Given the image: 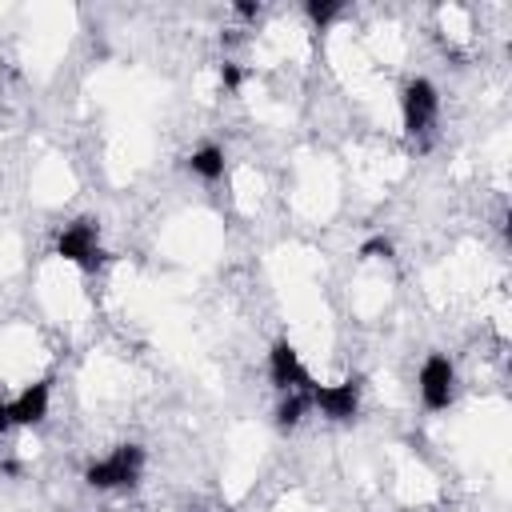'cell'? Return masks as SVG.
Here are the masks:
<instances>
[{
  "label": "cell",
  "instance_id": "cell-1",
  "mask_svg": "<svg viewBox=\"0 0 512 512\" xmlns=\"http://www.w3.org/2000/svg\"><path fill=\"white\" fill-rule=\"evenodd\" d=\"M140 472H144V448L140 444H120L104 460L88 464L84 468V480H88V488L108 492V488H132V484H140Z\"/></svg>",
  "mask_w": 512,
  "mask_h": 512
},
{
  "label": "cell",
  "instance_id": "cell-2",
  "mask_svg": "<svg viewBox=\"0 0 512 512\" xmlns=\"http://www.w3.org/2000/svg\"><path fill=\"white\" fill-rule=\"evenodd\" d=\"M56 256H64L68 264H80V268H96L104 260V252H100V224L92 216L72 220L56 236Z\"/></svg>",
  "mask_w": 512,
  "mask_h": 512
},
{
  "label": "cell",
  "instance_id": "cell-3",
  "mask_svg": "<svg viewBox=\"0 0 512 512\" xmlns=\"http://www.w3.org/2000/svg\"><path fill=\"white\" fill-rule=\"evenodd\" d=\"M452 396H456V364L444 352H432L420 364V400H424V408L440 412L452 404Z\"/></svg>",
  "mask_w": 512,
  "mask_h": 512
},
{
  "label": "cell",
  "instance_id": "cell-4",
  "mask_svg": "<svg viewBox=\"0 0 512 512\" xmlns=\"http://www.w3.org/2000/svg\"><path fill=\"white\" fill-rule=\"evenodd\" d=\"M400 108H404V132H408V136H424V132L432 128L436 112H440V96H436V84H432V80H424V76L408 80Z\"/></svg>",
  "mask_w": 512,
  "mask_h": 512
},
{
  "label": "cell",
  "instance_id": "cell-5",
  "mask_svg": "<svg viewBox=\"0 0 512 512\" xmlns=\"http://www.w3.org/2000/svg\"><path fill=\"white\" fill-rule=\"evenodd\" d=\"M268 376H272V384L280 392L312 388V376H308V368H304V360H300V352H296L292 340H276L272 344V352H268Z\"/></svg>",
  "mask_w": 512,
  "mask_h": 512
},
{
  "label": "cell",
  "instance_id": "cell-6",
  "mask_svg": "<svg viewBox=\"0 0 512 512\" xmlns=\"http://www.w3.org/2000/svg\"><path fill=\"white\" fill-rule=\"evenodd\" d=\"M312 404H316L328 420L344 424V420H352V416H356V408H360V384H356V380H340V384H312Z\"/></svg>",
  "mask_w": 512,
  "mask_h": 512
},
{
  "label": "cell",
  "instance_id": "cell-7",
  "mask_svg": "<svg viewBox=\"0 0 512 512\" xmlns=\"http://www.w3.org/2000/svg\"><path fill=\"white\" fill-rule=\"evenodd\" d=\"M48 400H52V380H36L32 388H24L12 404H8V420L20 428H32L48 416Z\"/></svg>",
  "mask_w": 512,
  "mask_h": 512
},
{
  "label": "cell",
  "instance_id": "cell-8",
  "mask_svg": "<svg viewBox=\"0 0 512 512\" xmlns=\"http://www.w3.org/2000/svg\"><path fill=\"white\" fill-rule=\"evenodd\" d=\"M308 404H312V388H292L284 400H280V408H276V428H296L300 420H304V412H308Z\"/></svg>",
  "mask_w": 512,
  "mask_h": 512
},
{
  "label": "cell",
  "instance_id": "cell-9",
  "mask_svg": "<svg viewBox=\"0 0 512 512\" xmlns=\"http://www.w3.org/2000/svg\"><path fill=\"white\" fill-rule=\"evenodd\" d=\"M188 168L200 176V180H220L224 176V148H216V144H204V148H196L192 156H188Z\"/></svg>",
  "mask_w": 512,
  "mask_h": 512
},
{
  "label": "cell",
  "instance_id": "cell-10",
  "mask_svg": "<svg viewBox=\"0 0 512 512\" xmlns=\"http://www.w3.org/2000/svg\"><path fill=\"white\" fill-rule=\"evenodd\" d=\"M340 8H344L340 0H308V20L324 28L328 20H336V16H340Z\"/></svg>",
  "mask_w": 512,
  "mask_h": 512
},
{
  "label": "cell",
  "instance_id": "cell-11",
  "mask_svg": "<svg viewBox=\"0 0 512 512\" xmlns=\"http://www.w3.org/2000/svg\"><path fill=\"white\" fill-rule=\"evenodd\" d=\"M360 256H364V260H392V240L372 236V240L360 244Z\"/></svg>",
  "mask_w": 512,
  "mask_h": 512
},
{
  "label": "cell",
  "instance_id": "cell-12",
  "mask_svg": "<svg viewBox=\"0 0 512 512\" xmlns=\"http://www.w3.org/2000/svg\"><path fill=\"white\" fill-rule=\"evenodd\" d=\"M240 80H244V76H240V68L224 60V64H220V84H224V88H240Z\"/></svg>",
  "mask_w": 512,
  "mask_h": 512
},
{
  "label": "cell",
  "instance_id": "cell-13",
  "mask_svg": "<svg viewBox=\"0 0 512 512\" xmlns=\"http://www.w3.org/2000/svg\"><path fill=\"white\" fill-rule=\"evenodd\" d=\"M236 12H240V16H260V4H248V0H244V4H236Z\"/></svg>",
  "mask_w": 512,
  "mask_h": 512
},
{
  "label": "cell",
  "instance_id": "cell-14",
  "mask_svg": "<svg viewBox=\"0 0 512 512\" xmlns=\"http://www.w3.org/2000/svg\"><path fill=\"white\" fill-rule=\"evenodd\" d=\"M8 424H12V420H8V404H4V400H0V432H4V428H8Z\"/></svg>",
  "mask_w": 512,
  "mask_h": 512
}]
</instances>
